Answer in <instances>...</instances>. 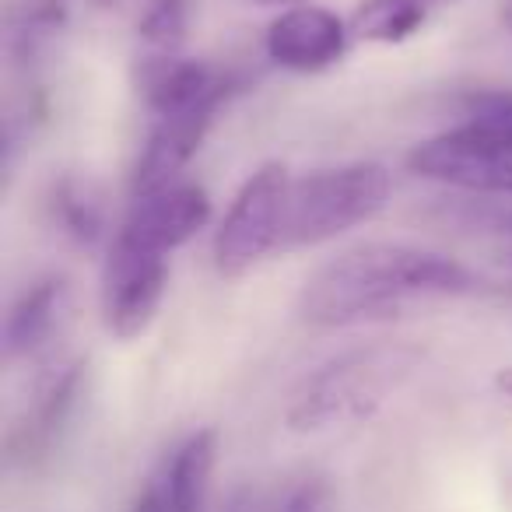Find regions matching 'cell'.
I'll return each mask as SVG.
<instances>
[{"mask_svg": "<svg viewBox=\"0 0 512 512\" xmlns=\"http://www.w3.org/2000/svg\"><path fill=\"white\" fill-rule=\"evenodd\" d=\"M477 278L453 256L407 242H365L306 278L295 302L313 327H355L404 313L411 302L470 295Z\"/></svg>", "mask_w": 512, "mask_h": 512, "instance_id": "6da1fadb", "label": "cell"}, {"mask_svg": "<svg viewBox=\"0 0 512 512\" xmlns=\"http://www.w3.org/2000/svg\"><path fill=\"white\" fill-rule=\"evenodd\" d=\"M421 365L411 344H372L323 362L295 386L285 407V425L295 435L330 432L369 421Z\"/></svg>", "mask_w": 512, "mask_h": 512, "instance_id": "7a4b0ae2", "label": "cell"}, {"mask_svg": "<svg viewBox=\"0 0 512 512\" xmlns=\"http://www.w3.org/2000/svg\"><path fill=\"white\" fill-rule=\"evenodd\" d=\"M393 176L379 162H348L292 179L278 253L313 249L386 211Z\"/></svg>", "mask_w": 512, "mask_h": 512, "instance_id": "3957f363", "label": "cell"}, {"mask_svg": "<svg viewBox=\"0 0 512 512\" xmlns=\"http://www.w3.org/2000/svg\"><path fill=\"white\" fill-rule=\"evenodd\" d=\"M407 169L477 197H512V123H456L414 144Z\"/></svg>", "mask_w": 512, "mask_h": 512, "instance_id": "277c9868", "label": "cell"}, {"mask_svg": "<svg viewBox=\"0 0 512 512\" xmlns=\"http://www.w3.org/2000/svg\"><path fill=\"white\" fill-rule=\"evenodd\" d=\"M288 190H292V176L285 162H264L239 186L211 246L214 271L221 278H242L267 253H278Z\"/></svg>", "mask_w": 512, "mask_h": 512, "instance_id": "5b68a950", "label": "cell"}, {"mask_svg": "<svg viewBox=\"0 0 512 512\" xmlns=\"http://www.w3.org/2000/svg\"><path fill=\"white\" fill-rule=\"evenodd\" d=\"M169 292V260L116 235L102 267V323L116 341L148 334Z\"/></svg>", "mask_w": 512, "mask_h": 512, "instance_id": "8992f818", "label": "cell"}, {"mask_svg": "<svg viewBox=\"0 0 512 512\" xmlns=\"http://www.w3.org/2000/svg\"><path fill=\"white\" fill-rule=\"evenodd\" d=\"M351 43V29L337 11L320 4L288 8L267 25V60L292 74H320L341 64Z\"/></svg>", "mask_w": 512, "mask_h": 512, "instance_id": "52a82bcc", "label": "cell"}, {"mask_svg": "<svg viewBox=\"0 0 512 512\" xmlns=\"http://www.w3.org/2000/svg\"><path fill=\"white\" fill-rule=\"evenodd\" d=\"M211 221V197L197 183H172L148 197H134L120 239L148 249V253L169 256L193 239Z\"/></svg>", "mask_w": 512, "mask_h": 512, "instance_id": "ba28073f", "label": "cell"}, {"mask_svg": "<svg viewBox=\"0 0 512 512\" xmlns=\"http://www.w3.org/2000/svg\"><path fill=\"white\" fill-rule=\"evenodd\" d=\"M218 106L221 102H204V106L183 109V113L155 116V127H151L141 158L130 172V193L134 197H148V193L176 183L179 172L193 162V155L204 144Z\"/></svg>", "mask_w": 512, "mask_h": 512, "instance_id": "9c48e42d", "label": "cell"}, {"mask_svg": "<svg viewBox=\"0 0 512 512\" xmlns=\"http://www.w3.org/2000/svg\"><path fill=\"white\" fill-rule=\"evenodd\" d=\"M81 386H85V362H64L36 386L29 411L22 425L11 432V456L22 463L43 460L53 449V442L64 435L74 407H78Z\"/></svg>", "mask_w": 512, "mask_h": 512, "instance_id": "30bf717a", "label": "cell"}, {"mask_svg": "<svg viewBox=\"0 0 512 512\" xmlns=\"http://www.w3.org/2000/svg\"><path fill=\"white\" fill-rule=\"evenodd\" d=\"M214 463H218V432L214 428L193 432L172 453V463L162 477L165 495H169V512H204Z\"/></svg>", "mask_w": 512, "mask_h": 512, "instance_id": "8fae6325", "label": "cell"}, {"mask_svg": "<svg viewBox=\"0 0 512 512\" xmlns=\"http://www.w3.org/2000/svg\"><path fill=\"white\" fill-rule=\"evenodd\" d=\"M60 302H64V281L60 278H43L25 288L11 302L8 320H4V355L25 358L43 348L53 323H57Z\"/></svg>", "mask_w": 512, "mask_h": 512, "instance_id": "7c38bea8", "label": "cell"}, {"mask_svg": "<svg viewBox=\"0 0 512 512\" xmlns=\"http://www.w3.org/2000/svg\"><path fill=\"white\" fill-rule=\"evenodd\" d=\"M428 22V0H358L348 29L355 43L400 46L414 39Z\"/></svg>", "mask_w": 512, "mask_h": 512, "instance_id": "4fadbf2b", "label": "cell"}, {"mask_svg": "<svg viewBox=\"0 0 512 512\" xmlns=\"http://www.w3.org/2000/svg\"><path fill=\"white\" fill-rule=\"evenodd\" d=\"M53 218H57L60 232L78 246H95L106 232V211H102V197L88 179L64 176L53 186Z\"/></svg>", "mask_w": 512, "mask_h": 512, "instance_id": "5bb4252c", "label": "cell"}, {"mask_svg": "<svg viewBox=\"0 0 512 512\" xmlns=\"http://www.w3.org/2000/svg\"><path fill=\"white\" fill-rule=\"evenodd\" d=\"M186 0H151L137 22V39L148 53H179L186 39Z\"/></svg>", "mask_w": 512, "mask_h": 512, "instance_id": "9a60e30c", "label": "cell"}, {"mask_svg": "<svg viewBox=\"0 0 512 512\" xmlns=\"http://www.w3.org/2000/svg\"><path fill=\"white\" fill-rule=\"evenodd\" d=\"M463 120L470 123H512V92L509 88H481L463 95Z\"/></svg>", "mask_w": 512, "mask_h": 512, "instance_id": "2e32d148", "label": "cell"}, {"mask_svg": "<svg viewBox=\"0 0 512 512\" xmlns=\"http://www.w3.org/2000/svg\"><path fill=\"white\" fill-rule=\"evenodd\" d=\"M130 512H169V495H165L162 477H148V484L137 491Z\"/></svg>", "mask_w": 512, "mask_h": 512, "instance_id": "e0dca14e", "label": "cell"}, {"mask_svg": "<svg viewBox=\"0 0 512 512\" xmlns=\"http://www.w3.org/2000/svg\"><path fill=\"white\" fill-rule=\"evenodd\" d=\"M491 383H495V390L502 393V397L512 400V365H502V369L491 376Z\"/></svg>", "mask_w": 512, "mask_h": 512, "instance_id": "ac0fdd59", "label": "cell"}, {"mask_svg": "<svg viewBox=\"0 0 512 512\" xmlns=\"http://www.w3.org/2000/svg\"><path fill=\"white\" fill-rule=\"evenodd\" d=\"M498 491H502V505L512 512V467L502 470V481H498Z\"/></svg>", "mask_w": 512, "mask_h": 512, "instance_id": "d6986e66", "label": "cell"}, {"mask_svg": "<svg viewBox=\"0 0 512 512\" xmlns=\"http://www.w3.org/2000/svg\"><path fill=\"white\" fill-rule=\"evenodd\" d=\"M253 4H260V8H299V4H313V0H253Z\"/></svg>", "mask_w": 512, "mask_h": 512, "instance_id": "ffe728a7", "label": "cell"}, {"mask_svg": "<svg viewBox=\"0 0 512 512\" xmlns=\"http://www.w3.org/2000/svg\"><path fill=\"white\" fill-rule=\"evenodd\" d=\"M498 18H502L505 32L512 36V0H502V4H498Z\"/></svg>", "mask_w": 512, "mask_h": 512, "instance_id": "44dd1931", "label": "cell"}, {"mask_svg": "<svg viewBox=\"0 0 512 512\" xmlns=\"http://www.w3.org/2000/svg\"><path fill=\"white\" fill-rule=\"evenodd\" d=\"M88 4H92V8H120L123 0H88Z\"/></svg>", "mask_w": 512, "mask_h": 512, "instance_id": "7402d4cb", "label": "cell"}, {"mask_svg": "<svg viewBox=\"0 0 512 512\" xmlns=\"http://www.w3.org/2000/svg\"><path fill=\"white\" fill-rule=\"evenodd\" d=\"M442 4H456V0H442Z\"/></svg>", "mask_w": 512, "mask_h": 512, "instance_id": "603a6c76", "label": "cell"}]
</instances>
